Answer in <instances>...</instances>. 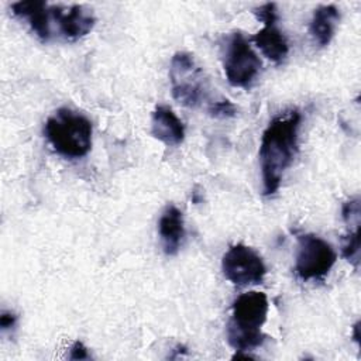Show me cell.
Returning <instances> with one entry per match:
<instances>
[{"label":"cell","mask_w":361,"mask_h":361,"mask_svg":"<svg viewBox=\"0 0 361 361\" xmlns=\"http://www.w3.org/2000/svg\"><path fill=\"white\" fill-rule=\"evenodd\" d=\"M300 113L289 110L271 120L261 137L259 164L262 172V193L272 195L278 190L283 172L292 164L298 149V131Z\"/></svg>","instance_id":"obj_1"},{"label":"cell","mask_w":361,"mask_h":361,"mask_svg":"<svg viewBox=\"0 0 361 361\" xmlns=\"http://www.w3.org/2000/svg\"><path fill=\"white\" fill-rule=\"evenodd\" d=\"M268 298L264 292H245L231 305V317L226 327L228 344L240 353L254 350L265 341L261 327L268 314Z\"/></svg>","instance_id":"obj_2"},{"label":"cell","mask_w":361,"mask_h":361,"mask_svg":"<svg viewBox=\"0 0 361 361\" xmlns=\"http://www.w3.org/2000/svg\"><path fill=\"white\" fill-rule=\"evenodd\" d=\"M44 134L52 148L65 158H82L92 148L90 120L71 109H58L48 117Z\"/></svg>","instance_id":"obj_3"},{"label":"cell","mask_w":361,"mask_h":361,"mask_svg":"<svg viewBox=\"0 0 361 361\" xmlns=\"http://www.w3.org/2000/svg\"><path fill=\"white\" fill-rule=\"evenodd\" d=\"M169 78L172 96L182 106L195 109L206 97L203 71L189 52H176L172 56Z\"/></svg>","instance_id":"obj_4"},{"label":"cell","mask_w":361,"mask_h":361,"mask_svg":"<svg viewBox=\"0 0 361 361\" xmlns=\"http://www.w3.org/2000/svg\"><path fill=\"white\" fill-rule=\"evenodd\" d=\"M261 59L251 48L245 35L233 32L226 44L223 68L227 80L234 87L248 89L261 69Z\"/></svg>","instance_id":"obj_5"},{"label":"cell","mask_w":361,"mask_h":361,"mask_svg":"<svg viewBox=\"0 0 361 361\" xmlns=\"http://www.w3.org/2000/svg\"><path fill=\"white\" fill-rule=\"evenodd\" d=\"M337 259L334 248L316 234H300L298 237V252L295 272L302 281L322 279L333 268Z\"/></svg>","instance_id":"obj_6"},{"label":"cell","mask_w":361,"mask_h":361,"mask_svg":"<svg viewBox=\"0 0 361 361\" xmlns=\"http://www.w3.org/2000/svg\"><path fill=\"white\" fill-rule=\"evenodd\" d=\"M221 269L224 276L237 286L257 285L267 274L261 255L244 244H235L227 250L221 259Z\"/></svg>","instance_id":"obj_7"},{"label":"cell","mask_w":361,"mask_h":361,"mask_svg":"<svg viewBox=\"0 0 361 361\" xmlns=\"http://www.w3.org/2000/svg\"><path fill=\"white\" fill-rule=\"evenodd\" d=\"M255 16L262 21L264 27L252 35V41L264 56L275 63H281L289 52V45L285 35L276 27V6L274 3H265L255 10Z\"/></svg>","instance_id":"obj_8"},{"label":"cell","mask_w":361,"mask_h":361,"mask_svg":"<svg viewBox=\"0 0 361 361\" xmlns=\"http://www.w3.org/2000/svg\"><path fill=\"white\" fill-rule=\"evenodd\" d=\"M51 23L58 27V31L65 39L75 41L92 31L94 27V16L82 6L73 4L69 7L49 6Z\"/></svg>","instance_id":"obj_9"},{"label":"cell","mask_w":361,"mask_h":361,"mask_svg":"<svg viewBox=\"0 0 361 361\" xmlns=\"http://www.w3.org/2000/svg\"><path fill=\"white\" fill-rule=\"evenodd\" d=\"M11 13L16 17L28 21L32 32L42 41H48L52 37V23L49 4L41 0L17 1L11 4Z\"/></svg>","instance_id":"obj_10"},{"label":"cell","mask_w":361,"mask_h":361,"mask_svg":"<svg viewBox=\"0 0 361 361\" xmlns=\"http://www.w3.org/2000/svg\"><path fill=\"white\" fill-rule=\"evenodd\" d=\"M151 134L165 145H179L185 138V127L171 107L157 106L152 111Z\"/></svg>","instance_id":"obj_11"},{"label":"cell","mask_w":361,"mask_h":361,"mask_svg":"<svg viewBox=\"0 0 361 361\" xmlns=\"http://www.w3.org/2000/svg\"><path fill=\"white\" fill-rule=\"evenodd\" d=\"M158 231L164 252L166 255H175L185 235L183 214L176 206L169 204L165 207L158 223Z\"/></svg>","instance_id":"obj_12"},{"label":"cell","mask_w":361,"mask_h":361,"mask_svg":"<svg viewBox=\"0 0 361 361\" xmlns=\"http://www.w3.org/2000/svg\"><path fill=\"white\" fill-rule=\"evenodd\" d=\"M338 18H340V13L337 7L333 4L320 6L319 8L314 10L310 25H309V31L313 39L320 47H326L331 41Z\"/></svg>","instance_id":"obj_13"},{"label":"cell","mask_w":361,"mask_h":361,"mask_svg":"<svg viewBox=\"0 0 361 361\" xmlns=\"http://www.w3.org/2000/svg\"><path fill=\"white\" fill-rule=\"evenodd\" d=\"M341 254L343 257L354 265V268H358L360 264V227H355L353 231L343 237L341 244Z\"/></svg>","instance_id":"obj_14"},{"label":"cell","mask_w":361,"mask_h":361,"mask_svg":"<svg viewBox=\"0 0 361 361\" xmlns=\"http://www.w3.org/2000/svg\"><path fill=\"white\" fill-rule=\"evenodd\" d=\"M207 111L210 116L217 117V118H228V117H234L237 113L235 106L227 100V99H221V100H216V102H210Z\"/></svg>","instance_id":"obj_15"},{"label":"cell","mask_w":361,"mask_h":361,"mask_svg":"<svg viewBox=\"0 0 361 361\" xmlns=\"http://www.w3.org/2000/svg\"><path fill=\"white\" fill-rule=\"evenodd\" d=\"M341 214H343L344 221L348 223L350 226L353 223L360 224V199L354 197V199H350L348 202H345L343 204Z\"/></svg>","instance_id":"obj_16"},{"label":"cell","mask_w":361,"mask_h":361,"mask_svg":"<svg viewBox=\"0 0 361 361\" xmlns=\"http://www.w3.org/2000/svg\"><path fill=\"white\" fill-rule=\"evenodd\" d=\"M69 358L71 360H87L89 354H87V348L85 347V344L82 341H75L71 347V353H69Z\"/></svg>","instance_id":"obj_17"},{"label":"cell","mask_w":361,"mask_h":361,"mask_svg":"<svg viewBox=\"0 0 361 361\" xmlns=\"http://www.w3.org/2000/svg\"><path fill=\"white\" fill-rule=\"evenodd\" d=\"M16 322H17V316L13 312H7V310L1 312V314H0V327H1L3 331L14 327Z\"/></svg>","instance_id":"obj_18"},{"label":"cell","mask_w":361,"mask_h":361,"mask_svg":"<svg viewBox=\"0 0 361 361\" xmlns=\"http://www.w3.org/2000/svg\"><path fill=\"white\" fill-rule=\"evenodd\" d=\"M353 338L360 344V322L353 326Z\"/></svg>","instance_id":"obj_19"}]
</instances>
